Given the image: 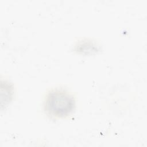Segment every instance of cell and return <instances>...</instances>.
I'll list each match as a JSON object with an SVG mask.
<instances>
[{
  "mask_svg": "<svg viewBox=\"0 0 147 147\" xmlns=\"http://www.w3.org/2000/svg\"><path fill=\"white\" fill-rule=\"evenodd\" d=\"M75 105V99L69 92L63 90H54L47 94L44 107L49 115L63 118L73 111Z\"/></svg>",
  "mask_w": 147,
  "mask_h": 147,
  "instance_id": "obj_1",
  "label": "cell"
}]
</instances>
